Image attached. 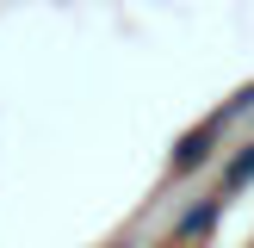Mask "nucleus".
Here are the masks:
<instances>
[{"mask_svg":"<svg viewBox=\"0 0 254 248\" xmlns=\"http://www.w3.org/2000/svg\"><path fill=\"white\" fill-rule=\"evenodd\" d=\"M230 180H236V186H242V180H254V149H248V155H242V161L230 168Z\"/></svg>","mask_w":254,"mask_h":248,"instance_id":"1","label":"nucleus"}]
</instances>
